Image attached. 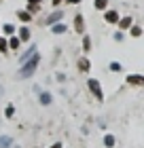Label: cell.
<instances>
[{
  "label": "cell",
  "mask_w": 144,
  "mask_h": 148,
  "mask_svg": "<svg viewBox=\"0 0 144 148\" xmlns=\"http://www.w3.org/2000/svg\"><path fill=\"white\" fill-rule=\"evenodd\" d=\"M17 38L21 40V42H28V40L32 38V32H30L28 25H21V28L17 30Z\"/></svg>",
  "instance_id": "277c9868"
},
{
  "label": "cell",
  "mask_w": 144,
  "mask_h": 148,
  "mask_svg": "<svg viewBox=\"0 0 144 148\" xmlns=\"http://www.w3.org/2000/svg\"><path fill=\"white\" fill-rule=\"evenodd\" d=\"M64 2H68V4H81L83 0H64Z\"/></svg>",
  "instance_id": "d4e9b609"
},
{
  "label": "cell",
  "mask_w": 144,
  "mask_h": 148,
  "mask_svg": "<svg viewBox=\"0 0 144 148\" xmlns=\"http://www.w3.org/2000/svg\"><path fill=\"white\" fill-rule=\"evenodd\" d=\"M51 148H64V144H61V142H55V144H51Z\"/></svg>",
  "instance_id": "4316f807"
},
{
  "label": "cell",
  "mask_w": 144,
  "mask_h": 148,
  "mask_svg": "<svg viewBox=\"0 0 144 148\" xmlns=\"http://www.w3.org/2000/svg\"><path fill=\"white\" fill-rule=\"evenodd\" d=\"M6 42H9V49H11V51H19V47H21V40H19L15 34L6 38Z\"/></svg>",
  "instance_id": "ba28073f"
},
{
  "label": "cell",
  "mask_w": 144,
  "mask_h": 148,
  "mask_svg": "<svg viewBox=\"0 0 144 148\" xmlns=\"http://www.w3.org/2000/svg\"><path fill=\"white\" fill-rule=\"evenodd\" d=\"M13 138L11 136H0V148H11Z\"/></svg>",
  "instance_id": "9a60e30c"
},
{
  "label": "cell",
  "mask_w": 144,
  "mask_h": 148,
  "mask_svg": "<svg viewBox=\"0 0 144 148\" xmlns=\"http://www.w3.org/2000/svg\"><path fill=\"white\" fill-rule=\"evenodd\" d=\"M127 83L134 85V87H142V85H144V76H142V74H129V76H127Z\"/></svg>",
  "instance_id": "8992f818"
},
{
  "label": "cell",
  "mask_w": 144,
  "mask_h": 148,
  "mask_svg": "<svg viewBox=\"0 0 144 148\" xmlns=\"http://www.w3.org/2000/svg\"><path fill=\"white\" fill-rule=\"evenodd\" d=\"M119 25H121V30H129L132 28V17H123V19H119Z\"/></svg>",
  "instance_id": "e0dca14e"
},
{
  "label": "cell",
  "mask_w": 144,
  "mask_h": 148,
  "mask_svg": "<svg viewBox=\"0 0 144 148\" xmlns=\"http://www.w3.org/2000/svg\"><path fill=\"white\" fill-rule=\"evenodd\" d=\"M93 6L98 11H106V6H108V0H93Z\"/></svg>",
  "instance_id": "d6986e66"
},
{
  "label": "cell",
  "mask_w": 144,
  "mask_h": 148,
  "mask_svg": "<svg viewBox=\"0 0 144 148\" xmlns=\"http://www.w3.org/2000/svg\"><path fill=\"white\" fill-rule=\"evenodd\" d=\"M61 19H64V11H53L51 15H47V17H45V21H43V25H49V28H51L53 23H57V21H61Z\"/></svg>",
  "instance_id": "3957f363"
},
{
  "label": "cell",
  "mask_w": 144,
  "mask_h": 148,
  "mask_svg": "<svg viewBox=\"0 0 144 148\" xmlns=\"http://www.w3.org/2000/svg\"><path fill=\"white\" fill-rule=\"evenodd\" d=\"M61 2H64V0H51V4H53V6H59Z\"/></svg>",
  "instance_id": "83f0119b"
},
{
  "label": "cell",
  "mask_w": 144,
  "mask_h": 148,
  "mask_svg": "<svg viewBox=\"0 0 144 148\" xmlns=\"http://www.w3.org/2000/svg\"><path fill=\"white\" fill-rule=\"evenodd\" d=\"M110 70H112V72H121L123 66H121L119 62H110Z\"/></svg>",
  "instance_id": "603a6c76"
},
{
  "label": "cell",
  "mask_w": 144,
  "mask_h": 148,
  "mask_svg": "<svg viewBox=\"0 0 144 148\" xmlns=\"http://www.w3.org/2000/svg\"><path fill=\"white\" fill-rule=\"evenodd\" d=\"M87 87H89V91L93 93V97L98 99V102H104V91H102V87H100V80L89 78L87 80Z\"/></svg>",
  "instance_id": "7a4b0ae2"
},
{
  "label": "cell",
  "mask_w": 144,
  "mask_h": 148,
  "mask_svg": "<svg viewBox=\"0 0 144 148\" xmlns=\"http://www.w3.org/2000/svg\"><path fill=\"white\" fill-rule=\"evenodd\" d=\"M40 2H45V0H28V4H40Z\"/></svg>",
  "instance_id": "484cf974"
},
{
  "label": "cell",
  "mask_w": 144,
  "mask_h": 148,
  "mask_svg": "<svg viewBox=\"0 0 144 148\" xmlns=\"http://www.w3.org/2000/svg\"><path fill=\"white\" fill-rule=\"evenodd\" d=\"M76 66H79L81 72H89V70H91V62H89L87 57H81L79 62H76Z\"/></svg>",
  "instance_id": "30bf717a"
},
{
  "label": "cell",
  "mask_w": 144,
  "mask_h": 148,
  "mask_svg": "<svg viewBox=\"0 0 144 148\" xmlns=\"http://www.w3.org/2000/svg\"><path fill=\"white\" fill-rule=\"evenodd\" d=\"M74 30H76L79 34H85V19H83V15H81V13H76V15H74Z\"/></svg>",
  "instance_id": "5b68a950"
},
{
  "label": "cell",
  "mask_w": 144,
  "mask_h": 148,
  "mask_svg": "<svg viewBox=\"0 0 144 148\" xmlns=\"http://www.w3.org/2000/svg\"><path fill=\"white\" fill-rule=\"evenodd\" d=\"M83 51L85 53L91 51V38H89V36H83Z\"/></svg>",
  "instance_id": "44dd1931"
},
{
  "label": "cell",
  "mask_w": 144,
  "mask_h": 148,
  "mask_svg": "<svg viewBox=\"0 0 144 148\" xmlns=\"http://www.w3.org/2000/svg\"><path fill=\"white\" fill-rule=\"evenodd\" d=\"M4 116H6V119H13V116H15V106H13V104H9V106H6Z\"/></svg>",
  "instance_id": "7402d4cb"
},
{
  "label": "cell",
  "mask_w": 144,
  "mask_h": 148,
  "mask_svg": "<svg viewBox=\"0 0 144 148\" xmlns=\"http://www.w3.org/2000/svg\"><path fill=\"white\" fill-rule=\"evenodd\" d=\"M0 53H2V55L9 53V42H6V36H0Z\"/></svg>",
  "instance_id": "ac0fdd59"
},
{
  "label": "cell",
  "mask_w": 144,
  "mask_h": 148,
  "mask_svg": "<svg viewBox=\"0 0 144 148\" xmlns=\"http://www.w3.org/2000/svg\"><path fill=\"white\" fill-rule=\"evenodd\" d=\"M38 64H40V53H34V55L28 59V62H23L21 64V68H19V72H17V76L19 78H30V76H34V72H36V68H38Z\"/></svg>",
  "instance_id": "6da1fadb"
},
{
  "label": "cell",
  "mask_w": 144,
  "mask_h": 148,
  "mask_svg": "<svg viewBox=\"0 0 144 148\" xmlns=\"http://www.w3.org/2000/svg\"><path fill=\"white\" fill-rule=\"evenodd\" d=\"M114 144H116L114 136H112V133H106V136H104V146H106V148H112Z\"/></svg>",
  "instance_id": "2e32d148"
},
{
  "label": "cell",
  "mask_w": 144,
  "mask_h": 148,
  "mask_svg": "<svg viewBox=\"0 0 144 148\" xmlns=\"http://www.w3.org/2000/svg\"><path fill=\"white\" fill-rule=\"evenodd\" d=\"M0 32H2V34H4L6 38H9V36H13V34H15L17 30H15V25H13V23H4L2 28H0Z\"/></svg>",
  "instance_id": "8fae6325"
},
{
  "label": "cell",
  "mask_w": 144,
  "mask_h": 148,
  "mask_svg": "<svg viewBox=\"0 0 144 148\" xmlns=\"http://www.w3.org/2000/svg\"><path fill=\"white\" fill-rule=\"evenodd\" d=\"M34 53H36V47H34V45H32V47H30V49H28V51H25V53H21V57H19V64H23V62H28V59H30V57L34 55Z\"/></svg>",
  "instance_id": "4fadbf2b"
},
{
  "label": "cell",
  "mask_w": 144,
  "mask_h": 148,
  "mask_svg": "<svg viewBox=\"0 0 144 148\" xmlns=\"http://www.w3.org/2000/svg\"><path fill=\"white\" fill-rule=\"evenodd\" d=\"M38 102L43 104V106H51V102H53V95L49 91H40L38 93Z\"/></svg>",
  "instance_id": "52a82bcc"
},
{
  "label": "cell",
  "mask_w": 144,
  "mask_h": 148,
  "mask_svg": "<svg viewBox=\"0 0 144 148\" xmlns=\"http://www.w3.org/2000/svg\"><path fill=\"white\" fill-rule=\"evenodd\" d=\"M55 78H57V80H59V83H64V80H66V76H64V74H59V72H57V74H55Z\"/></svg>",
  "instance_id": "cb8c5ba5"
},
{
  "label": "cell",
  "mask_w": 144,
  "mask_h": 148,
  "mask_svg": "<svg viewBox=\"0 0 144 148\" xmlns=\"http://www.w3.org/2000/svg\"><path fill=\"white\" fill-rule=\"evenodd\" d=\"M129 34H132L134 38H138V36H142V28L140 25H132V28H129Z\"/></svg>",
  "instance_id": "ffe728a7"
},
{
  "label": "cell",
  "mask_w": 144,
  "mask_h": 148,
  "mask_svg": "<svg viewBox=\"0 0 144 148\" xmlns=\"http://www.w3.org/2000/svg\"><path fill=\"white\" fill-rule=\"evenodd\" d=\"M104 19H106V23H119V13L116 11H106L104 13Z\"/></svg>",
  "instance_id": "9c48e42d"
},
{
  "label": "cell",
  "mask_w": 144,
  "mask_h": 148,
  "mask_svg": "<svg viewBox=\"0 0 144 148\" xmlns=\"http://www.w3.org/2000/svg\"><path fill=\"white\" fill-rule=\"evenodd\" d=\"M51 30H53V34H64V32H68V25L61 23V21H57V23L51 25Z\"/></svg>",
  "instance_id": "7c38bea8"
},
{
  "label": "cell",
  "mask_w": 144,
  "mask_h": 148,
  "mask_svg": "<svg viewBox=\"0 0 144 148\" xmlns=\"http://www.w3.org/2000/svg\"><path fill=\"white\" fill-rule=\"evenodd\" d=\"M15 15H17L19 19H21V21H23V23H30V21H32V13H28V11H25V9H23V11H17V13H15Z\"/></svg>",
  "instance_id": "5bb4252c"
}]
</instances>
